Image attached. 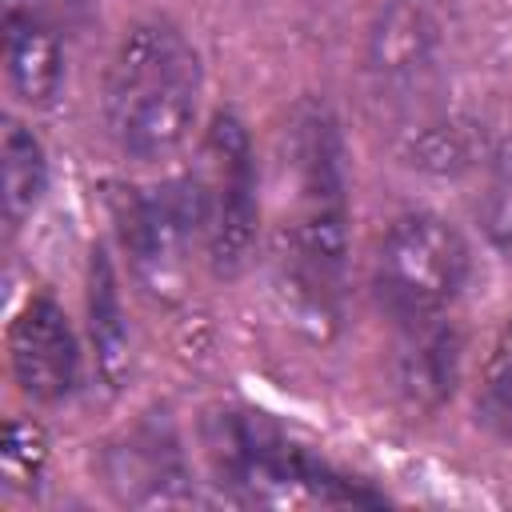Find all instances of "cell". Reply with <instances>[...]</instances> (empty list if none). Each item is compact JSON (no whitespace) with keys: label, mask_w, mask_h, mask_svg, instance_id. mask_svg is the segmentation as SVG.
<instances>
[{"label":"cell","mask_w":512,"mask_h":512,"mask_svg":"<svg viewBox=\"0 0 512 512\" xmlns=\"http://www.w3.org/2000/svg\"><path fill=\"white\" fill-rule=\"evenodd\" d=\"M276 276L304 324L324 332L340 316L348 264L344 144L320 100H300L276 156Z\"/></svg>","instance_id":"6da1fadb"},{"label":"cell","mask_w":512,"mask_h":512,"mask_svg":"<svg viewBox=\"0 0 512 512\" xmlns=\"http://www.w3.org/2000/svg\"><path fill=\"white\" fill-rule=\"evenodd\" d=\"M204 96V64L196 44L168 20L132 24L104 72V128L112 144L132 160L176 156L196 120Z\"/></svg>","instance_id":"7a4b0ae2"},{"label":"cell","mask_w":512,"mask_h":512,"mask_svg":"<svg viewBox=\"0 0 512 512\" xmlns=\"http://www.w3.org/2000/svg\"><path fill=\"white\" fill-rule=\"evenodd\" d=\"M204 452L216 480L236 504L308 508V504H380L364 480L344 476L272 416L252 408H220L204 420Z\"/></svg>","instance_id":"3957f363"},{"label":"cell","mask_w":512,"mask_h":512,"mask_svg":"<svg viewBox=\"0 0 512 512\" xmlns=\"http://www.w3.org/2000/svg\"><path fill=\"white\" fill-rule=\"evenodd\" d=\"M200 208V252L216 276H240L260 236V176L248 128L216 112L188 168Z\"/></svg>","instance_id":"277c9868"},{"label":"cell","mask_w":512,"mask_h":512,"mask_svg":"<svg viewBox=\"0 0 512 512\" xmlns=\"http://www.w3.org/2000/svg\"><path fill=\"white\" fill-rule=\"evenodd\" d=\"M468 240L436 212H404L372 256V292L400 320L440 316L468 280Z\"/></svg>","instance_id":"5b68a950"},{"label":"cell","mask_w":512,"mask_h":512,"mask_svg":"<svg viewBox=\"0 0 512 512\" xmlns=\"http://www.w3.org/2000/svg\"><path fill=\"white\" fill-rule=\"evenodd\" d=\"M108 204L136 280L164 304L180 300L188 288L192 248L200 244V208L188 172L152 188H112Z\"/></svg>","instance_id":"8992f818"},{"label":"cell","mask_w":512,"mask_h":512,"mask_svg":"<svg viewBox=\"0 0 512 512\" xmlns=\"http://www.w3.org/2000/svg\"><path fill=\"white\" fill-rule=\"evenodd\" d=\"M444 48L448 28L440 0H380L364 44L372 92L396 112L424 108L440 84Z\"/></svg>","instance_id":"52a82bcc"},{"label":"cell","mask_w":512,"mask_h":512,"mask_svg":"<svg viewBox=\"0 0 512 512\" xmlns=\"http://www.w3.org/2000/svg\"><path fill=\"white\" fill-rule=\"evenodd\" d=\"M8 360L20 392L36 404H60L80 376V344L52 296H28L8 324Z\"/></svg>","instance_id":"ba28073f"},{"label":"cell","mask_w":512,"mask_h":512,"mask_svg":"<svg viewBox=\"0 0 512 512\" xmlns=\"http://www.w3.org/2000/svg\"><path fill=\"white\" fill-rule=\"evenodd\" d=\"M4 72L32 108H48L64 84V44L36 0H4Z\"/></svg>","instance_id":"9c48e42d"},{"label":"cell","mask_w":512,"mask_h":512,"mask_svg":"<svg viewBox=\"0 0 512 512\" xmlns=\"http://www.w3.org/2000/svg\"><path fill=\"white\" fill-rule=\"evenodd\" d=\"M108 480L120 492V500L140 508L196 500V488L176 440L160 436L156 428H136L120 448L108 452Z\"/></svg>","instance_id":"30bf717a"},{"label":"cell","mask_w":512,"mask_h":512,"mask_svg":"<svg viewBox=\"0 0 512 512\" xmlns=\"http://www.w3.org/2000/svg\"><path fill=\"white\" fill-rule=\"evenodd\" d=\"M460 344L452 328L440 324V316L408 320V336L396 352V388L412 408H436L456 380Z\"/></svg>","instance_id":"8fae6325"},{"label":"cell","mask_w":512,"mask_h":512,"mask_svg":"<svg viewBox=\"0 0 512 512\" xmlns=\"http://www.w3.org/2000/svg\"><path fill=\"white\" fill-rule=\"evenodd\" d=\"M0 168H4V220L16 232L36 204L44 200L48 188V160L40 140L32 136V128H24L20 120H4V140H0Z\"/></svg>","instance_id":"7c38bea8"},{"label":"cell","mask_w":512,"mask_h":512,"mask_svg":"<svg viewBox=\"0 0 512 512\" xmlns=\"http://www.w3.org/2000/svg\"><path fill=\"white\" fill-rule=\"evenodd\" d=\"M476 420L500 436L512 440V320L500 328L484 372H480V388H476Z\"/></svg>","instance_id":"4fadbf2b"},{"label":"cell","mask_w":512,"mask_h":512,"mask_svg":"<svg viewBox=\"0 0 512 512\" xmlns=\"http://www.w3.org/2000/svg\"><path fill=\"white\" fill-rule=\"evenodd\" d=\"M48 464V436L36 420L12 416L4 424V448H0V476L8 492H36Z\"/></svg>","instance_id":"5bb4252c"},{"label":"cell","mask_w":512,"mask_h":512,"mask_svg":"<svg viewBox=\"0 0 512 512\" xmlns=\"http://www.w3.org/2000/svg\"><path fill=\"white\" fill-rule=\"evenodd\" d=\"M480 228L488 244L512 260V132L500 140L488 164V180L480 192Z\"/></svg>","instance_id":"9a60e30c"},{"label":"cell","mask_w":512,"mask_h":512,"mask_svg":"<svg viewBox=\"0 0 512 512\" xmlns=\"http://www.w3.org/2000/svg\"><path fill=\"white\" fill-rule=\"evenodd\" d=\"M92 336L100 340V364L108 376H116V364L124 360V324L112 292V272L104 260H92Z\"/></svg>","instance_id":"2e32d148"}]
</instances>
